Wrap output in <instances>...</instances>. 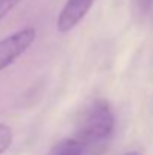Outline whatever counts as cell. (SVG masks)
Here are the masks:
<instances>
[{"instance_id": "5", "label": "cell", "mask_w": 153, "mask_h": 155, "mask_svg": "<svg viewBox=\"0 0 153 155\" xmlns=\"http://www.w3.org/2000/svg\"><path fill=\"white\" fill-rule=\"evenodd\" d=\"M12 140H14L12 128H11L9 125L0 122V155L12 145Z\"/></svg>"}, {"instance_id": "2", "label": "cell", "mask_w": 153, "mask_h": 155, "mask_svg": "<svg viewBox=\"0 0 153 155\" xmlns=\"http://www.w3.org/2000/svg\"><path fill=\"white\" fill-rule=\"evenodd\" d=\"M36 39V30L33 27L20 29L0 41V71L15 63L27 51Z\"/></svg>"}, {"instance_id": "8", "label": "cell", "mask_w": 153, "mask_h": 155, "mask_svg": "<svg viewBox=\"0 0 153 155\" xmlns=\"http://www.w3.org/2000/svg\"><path fill=\"white\" fill-rule=\"evenodd\" d=\"M125 155H141L140 152H137V151H131V152H126Z\"/></svg>"}, {"instance_id": "7", "label": "cell", "mask_w": 153, "mask_h": 155, "mask_svg": "<svg viewBox=\"0 0 153 155\" xmlns=\"http://www.w3.org/2000/svg\"><path fill=\"white\" fill-rule=\"evenodd\" d=\"M135 8L140 14H147L153 6V0H134Z\"/></svg>"}, {"instance_id": "4", "label": "cell", "mask_w": 153, "mask_h": 155, "mask_svg": "<svg viewBox=\"0 0 153 155\" xmlns=\"http://www.w3.org/2000/svg\"><path fill=\"white\" fill-rule=\"evenodd\" d=\"M84 145L78 139H65L53 146L47 155H83Z\"/></svg>"}, {"instance_id": "1", "label": "cell", "mask_w": 153, "mask_h": 155, "mask_svg": "<svg viewBox=\"0 0 153 155\" xmlns=\"http://www.w3.org/2000/svg\"><path fill=\"white\" fill-rule=\"evenodd\" d=\"M114 130V114L107 101L98 100L86 110L80 130L78 140L86 143H98L107 140Z\"/></svg>"}, {"instance_id": "6", "label": "cell", "mask_w": 153, "mask_h": 155, "mask_svg": "<svg viewBox=\"0 0 153 155\" xmlns=\"http://www.w3.org/2000/svg\"><path fill=\"white\" fill-rule=\"evenodd\" d=\"M21 0H0V21L20 3Z\"/></svg>"}, {"instance_id": "3", "label": "cell", "mask_w": 153, "mask_h": 155, "mask_svg": "<svg viewBox=\"0 0 153 155\" xmlns=\"http://www.w3.org/2000/svg\"><path fill=\"white\" fill-rule=\"evenodd\" d=\"M95 0H66L57 17V30L60 33L71 32L90 11Z\"/></svg>"}]
</instances>
